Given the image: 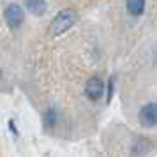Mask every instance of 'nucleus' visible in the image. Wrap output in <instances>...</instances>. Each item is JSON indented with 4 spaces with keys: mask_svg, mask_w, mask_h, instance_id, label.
I'll list each match as a JSON object with an SVG mask.
<instances>
[{
    "mask_svg": "<svg viewBox=\"0 0 157 157\" xmlns=\"http://www.w3.org/2000/svg\"><path fill=\"white\" fill-rule=\"evenodd\" d=\"M25 7L27 11H30L32 14H44L46 13V9H48V4H46V0H25Z\"/></svg>",
    "mask_w": 157,
    "mask_h": 157,
    "instance_id": "nucleus-5",
    "label": "nucleus"
},
{
    "mask_svg": "<svg viewBox=\"0 0 157 157\" xmlns=\"http://www.w3.org/2000/svg\"><path fill=\"white\" fill-rule=\"evenodd\" d=\"M4 16H6V21H7V25L11 29H18V27H21L25 13H23V9L18 4H9L6 7V11H4Z\"/></svg>",
    "mask_w": 157,
    "mask_h": 157,
    "instance_id": "nucleus-2",
    "label": "nucleus"
},
{
    "mask_svg": "<svg viewBox=\"0 0 157 157\" xmlns=\"http://www.w3.org/2000/svg\"><path fill=\"white\" fill-rule=\"evenodd\" d=\"M127 11L132 16H140L145 11V0H127Z\"/></svg>",
    "mask_w": 157,
    "mask_h": 157,
    "instance_id": "nucleus-6",
    "label": "nucleus"
},
{
    "mask_svg": "<svg viewBox=\"0 0 157 157\" xmlns=\"http://www.w3.org/2000/svg\"><path fill=\"white\" fill-rule=\"evenodd\" d=\"M140 122L145 127L157 125V102H148L140 109Z\"/></svg>",
    "mask_w": 157,
    "mask_h": 157,
    "instance_id": "nucleus-3",
    "label": "nucleus"
},
{
    "mask_svg": "<svg viewBox=\"0 0 157 157\" xmlns=\"http://www.w3.org/2000/svg\"><path fill=\"white\" fill-rule=\"evenodd\" d=\"M85 94L90 101H99L104 94V83L101 78H90L85 86Z\"/></svg>",
    "mask_w": 157,
    "mask_h": 157,
    "instance_id": "nucleus-4",
    "label": "nucleus"
},
{
    "mask_svg": "<svg viewBox=\"0 0 157 157\" xmlns=\"http://www.w3.org/2000/svg\"><path fill=\"white\" fill-rule=\"evenodd\" d=\"M74 23H76V13H74V11H71V9L60 11V13L51 20V25H50L51 36H60V34L67 32Z\"/></svg>",
    "mask_w": 157,
    "mask_h": 157,
    "instance_id": "nucleus-1",
    "label": "nucleus"
},
{
    "mask_svg": "<svg viewBox=\"0 0 157 157\" xmlns=\"http://www.w3.org/2000/svg\"><path fill=\"white\" fill-rule=\"evenodd\" d=\"M44 120H46V125H53V122L57 120V115H55V111H53V109H48V111H46V118H44Z\"/></svg>",
    "mask_w": 157,
    "mask_h": 157,
    "instance_id": "nucleus-7",
    "label": "nucleus"
}]
</instances>
